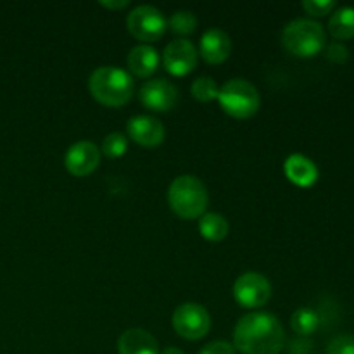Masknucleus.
<instances>
[{
    "mask_svg": "<svg viewBox=\"0 0 354 354\" xmlns=\"http://www.w3.org/2000/svg\"><path fill=\"white\" fill-rule=\"evenodd\" d=\"M234 348L242 354H280L286 348V332L275 315L249 313L235 325Z\"/></svg>",
    "mask_w": 354,
    "mask_h": 354,
    "instance_id": "1",
    "label": "nucleus"
},
{
    "mask_svg": "<svg viewBox=\"0 0 354 354\" xmlns=\"http://www.w3.org/2000/svg\"><path fill=\"white\" fill-rule=\"evenodd\" d=\"M88 90L102 106L121 107L133 95V78L116 66H100L90 75Z\"/></svg>",
    "mask_w": 354,
    "mask_h": 354,
    "instance_id": "2",
    "label": "nucleus"
},
{
    "mask_svg": "<svg viewBox=\"0 0 354 354\" xmlns=\"http://www.w3.org/2000/svg\"><path fill=\"white\" fill-rule=\"evenodd\" d=\"M168 203L173 213L182 220H199L207 209V189L197 176L182 175L168 189Z\"/></svg>",
    "mask_w": 354,
    "mask_h": 354,
    "instance_id": "3",
    "label": "nucleus"
},
{
    "mask_svg": "<svg viewBox=\"0 0 354 354\" xmlns=\"http://www.w3.org/2000/svg\"><path fill=\"white\" fill-rule=\"evenodd\" d=\"M327 44V35L320 23L311 19H294L282 31V45L290 55L313 57Z\"/></svg>",
    "mask_w": 354,
    "mask_h": 354,
    "instance_id": "4",
    "label": "nucleus"
},
{
    "mask_svg": "<svg viewBox=\"0 0 354 354\" xmlns=\"http://www.w3.org/2000/svg\"><path fill=\"white\" fill-rule=\"evenodd\" d=\"M216 100L220 102L221 109L235 120H248L254 116L261 104L258 88L251 82L242 78L228 80L227 83H223Z\"/></svg>",
    "mask_w": 354,
    "mask_h": 354,
    "instance_id": "5",
    "label": "nucleus"
},
{
    "mask_svg": "<svg viewBox=\"0 0 354 354\" xmlns=\"http://www.w3.org/2000/svg\"><path fill=\"white\" fill-rule=\"evenodd\" d=\"M173 328L187 341H199L206 337L211 328V317L204 306L197 303H183L173 311Z\"/></svg>",
    "mask_w": 354,
    "mask_h": 354,
    "instance_id": "6",
    "label": "nucleus"
},
{
    "mask_svg": "<svg viewBox=\"0 0 354 354\" xmlns=\"http://www.w3.org/2000/svg\"><path fill=\"white\" fill-rule=\"evenodd\" d=\"M127 24L131 37H135L140 41H145V45H149V41H158L166 33V28H168L166 17L154 6L135 7L128 14Z\"/></svg>",
    "mask_w": 354,
    "mask_h": 354,
    "instance_id": "7",
    "label": "nucleus"
},
{
    "mask_svg": "<svg viewBox=\"0 0 354 354\" xmlns=\"http://www.w3.org/2000/svg\"><path fill=\"white\" fill-rule=\"evenodd\" d=\"M234 297L241 306L254 310L265 306L272 297V286L261 273H242L234 283Z\"/></svg>",
    "mask_w": 354,
    "mask_h": 354,
    "instance_id": "8",
    "label": "nucleus"
},
{
    "mask_svg": "<svg viewBox=\"0 0 354 354\" xmlns=\"http://www.w3.org/2000/svg\"><path fill=\"white\" fill-rule=\"evenodd\" d=\"M197 57H199V52L196 45L185 38H178L166 45L162 52V64L169 75L182 78L196 69Z\"/></svg>",
    "mask_w": 354,
    "mask_h": 354,
    "instance_id": "9",
    "label": "nucleus"
},
{
    "mask_svg": "<svg viewBox=\"0 0 354 354\" xmlns=\"http://www.w3.org/2000/svg\"><path fill=\"white\" fill-rule=\"evenodd\" d=\"M138 95H140V102L147 109L156 111V113H168L178 100V90L168 80L158 78L144 83Z\"/></svg>",
    "mask_w": 354,
    "mask_h": 354,
    "instance_id": "10",
    "label": "nucleus"
},
{
    "mask_svg": "<svg viewBox=\"0 0 354 354\" xmlns=\"http://www.w3.org/2000/svg\"><path fill=\"white\" fill-rule=\"evenodd\" d=\"M100 162V149L93 142L82 140L73 144L64 156V166L73 176H88Z\"/></svg>",
    "mask_w": 354,
    "mask_h": 354,
    "instance_id": "11",
    "label": "nucleus"
},
{
    "mask_svg": "<svg viewBox=\"0 0 354 354\" xmlns=\"http://www.w3.org/2000/svg\"><path fill=\"white\" fill-rule=\"evenodd\" d=\"M127 131L128 137L135 144L142 145V147H158V145L165 142L166 137V130L161 121L152 116H147V114L130 118L127 124Z\"/></svg>",
    "mask_w": 354,
    "mask_h": 354,
    "instance_id": "12",
    "label": "nucleus"
},
{
    "mask_svg": "<svg viewBox=\"0 0 354 354\" xmlns=\"http://www.w3.org/2000/svg\"><path fill=\"white\" fill-rule=\"evenodd\" d=\"M232 40L220 28L204 31L199 41V55L207 64H221L230 57Z\"/></svg>",
    "mask_w": 354,
    "mask_h": 354,
    "instance_id": "13",
    "label": "nucleus"
},
{
    "mask_svg": "<svg viewBox=\"0 0 354 354\" xmlns=\"http://www.w3.org/2000/svg\"><path fill=\"white\" fill-rule=\"evenodd\" d=\"M159 344L151 332L130 328L118 339V354H159Z\"/></svg>",
    "mask_w": 354,
    "mask_h": 354,
    "instance_id": "14",
    "label": "nucleus"
},
{
    "mask_svg": "<svg viewBox=\"0 0 354 354\" xmlns=\"http://www.w3.org/2000/svg\"><path fill=\"white\" fill-rule=\"evenodd\" d=\"M283 171L286 176L297 187H311L317 183L318 180V168L311 159H308L306 156L301 154H292L286 159L283 162Z\"/></svg>",
    "mask_w": 354,
    "mask_h": 354,
    "instance_id": "15",
    "label": "nucleus"
},
{
    "mask_svg": "<svg viewBox=\"0 0 354 354\" xmlns=\"http://www.w3.org/2000/svg\"><path fill=\"white\" fill-rule=\"evenodd\" d=\"M159 66V54L151 45H137L128 54V68L138 78H149Z\"/></svg>",
    "mask_w": 354,
    "mask_h": 354,
    "instance_id": "16",
    "label": "nucleus"
},
{
    "mask_svg": "<svg viewBox=\"0 0 354 354\" xmlns=\"http://www.w3.org/2000/svg\"><path fill=\"white\" fill-rule=\"evenodd\" d=\"M328 33L335 40L354 38V7H341L328 19Z\"/></svg>",
    "mask_w": 354,
    "mask_h": 354,
    "instance_id": "17",
    "label": "nucleus"
},
{
    "mask_svg": "<svg viewBox=\"0 0 354 354\" xmlns=\"http://www.w3.org/2000/svg\"><path fill=\"white\" fill-rule=\"evenodd\" d=\"M228 221L227 218L218 213H204L199 218V232L206 241L221 242L228 235Z\"/></svg>",
    "mask_w": 354,
    "mask_h": 354,
    "instance_id": "18",
    "label": "nucleus"
},
{
    "mask_svg": "<svg viewBox=\"0 0 354 354\" xmlns=\"http://www.w3.org/2000/svg\"><path fill=\"white\" fill-rule=\"evenodd\" d=\"M320 325V315L311 308H299L290 317V327L301 337H308L313 334Z\"/></svg>",
    "mask_w": 354,
    "mask_h": 354,
    "instance_id": "19",
    "label": "nucleus"
},
{
    "mask_svg": "<svg viewBox=\"0 0 354 354\" xmlns=\"http://www.w3.org/2000/svg\"><path fill=\"white\" fill-rule=\"evenodd\" d=\"M190 93L199 102H211V100L218 99L220 86L216 85V82L211 76H201L190 86Z\"/></svg>",
    "mask_w": 354,
    "mask_h": 354,
    "instance_id": "20",
    "label": "nucleus"
},
{
    "mask_svg": "<svg viewBox=\"0 0 354 354\" xmlns=\"http://www.w3.org/2000/svg\"><path fill=\"white\" fill-rule=\"evenodd\" d=\"M168 28L175 35H190L197 28L196 14L190 10H176L168 21Z\"/></svg>",
    "mask_w": 354,
    "mask_h": 354,
    "instance_id": "21",
    "label": "nucleus"
},
{
    "mask_svg": "<svg viewBox=\"0 0 354 354\" xmlns=\"http://www.w3.org/2000/svg\"><path fill=\"white\" fill-rule=\"evenodd\" d=\"M127 151H128V138L124 137L123 133H120V131H113V133L107 135L102 142V149H100V152H102L106 158H111V159L121 158V156L127 154Z\"/></svg>",
    "mask_w": 354,
    "mask_h": 354,
    "instance_id": "22",
    "label": "nucleus"
},
{
    "mask_svg": "<svg viewBox=\"0 0 354 354\" xmlns=\"http://www.w3.org/2000/svg\"><path fill=\"white\" fill-rule=\"evenodd\" d=\"M303 9L306 10L310 16L322 17L327 16V14H330L332 10L335 9V2L334 0H304Z\"/></svg>",
    "mask_w": 354,
    "mask_h": 354,
    "instance_id": "23",
    "label": "nucleus"
},
{
    "mask_svg": "<svg viewBox=\"0 0 354 354\" xmlns=\"http://www.w3.org/2000/svg\"><path fill=\"white\" fill-rule=\"evenodd\" d=\"M327 354H354V335H337L327 346Z\"/></svg>",
    "mask_w": 354,
    "mask_h": 354,
    "instance_id": "24",
    "label": "nucleus"
},
{
    "mask_svg": "<svg viewBox=\"0 0 354 354\" xmlns=\"http://www.w3.org/2000/svg\"><path fill=\"white\" fill-rule=\"evenodd\" d=\"M325 55H327L328 61L335 62V64H342V62H346L349 59V50L341 41H332L325 48Z\"/></svg>",
    "mask_w": 354,
    "mask_h": 354,
    "instance_id": "25",
    "label": "nucleus"
},
{
    "mask_svg": "<svg viewBox=\"0 0 354 354\" xmlns=\"http://www.w3.org/2000/svg\"><path fill=\"white\" fill-rule=\"evenodd\" d=\"M199 354H235V348L227 341H214L204 346Z\"/></svg>",
    "mask_w": 354,
    "mask_h": 354,
    "instance_id": "26",
    "label": "nucleus"
},
{
    "mask_svg": "<svg viewBox=\"0 0 354 354\" xmlns=\"http://www.w3.org/2000/svg\"><path fill=\"white\" fill-rule=\"evenodd\" d=\"M311 341H306V339H297L290 344V354H308L311 349Z\"/></svg>",
    "mask_w": 354,
    "mask_h": 354,
    "instance_id": "27",
    "label": "nucleus"
},
{
    "mask_svg": "<svg viewBox=\"0 0 354 354\" xmlns=\"http://www.w3.org/2000/svg\"><path fill=\"white\" fill-rule=\"evenodd\" d=\"M100 6L106 7L109 10H121V9H127L130 7V2L128 0H107V2H100Z\"/></svg>",
    "mask_w": 354,
    "mask_h": 354,
    "instance_id": "28",
    "label": "nucleus"
},
{
    "mask_svg": "<svg viewBox=\"0 0 354 354\" xmlns=\"http://www.w3.org/2000/svg\"><path fill=\"white\" fill-rule=\"evenodd\" d=\"M159 354H185L180 348H175V346H169V348H165Z\"/></svg>",
    "mask_w": 354,
    "mask_h": 354,
    "instance_id": "29",
    "label": "nucleus"
}]
</instances>
